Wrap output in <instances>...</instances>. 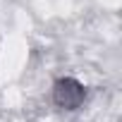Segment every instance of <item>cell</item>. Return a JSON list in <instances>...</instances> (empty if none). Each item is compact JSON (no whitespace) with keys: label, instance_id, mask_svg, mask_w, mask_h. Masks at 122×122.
<instances>
[{"label":"cell","instance_id":"obj_1","mask_svg":"<svg viewBox=\"0 0 122 122\" xmlns=\"http://www.w3.org/2000/svg\"><path fill=\"white\" fill-rule=\"evenodd\" d=\"M84 86L77 81V79H60L57 84H55V89H53V101L60 105V108H65V110H74V108H79L81 105V101H84Z\"/></svg>","mask_w":122,"mask_h":122}]
</instances>
